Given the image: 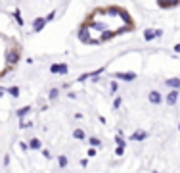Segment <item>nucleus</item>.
<instances>
[{
	"label": "nucleus",
	"instance_id": "f257e3e1",
	"mask_svg": "<svg viewBox=\"0 0 180 173\" xmlns=\"http://www.w3.org/2000/svg\"><path fill=\"white\" fill-rule=\"evenodd\" d=\"M134 29L136 19L129 10L119 4H107L88 12L79 25V39L84 44L100 46L121 35H129Z\"/></svg>",
	"mask_w": 180,
	"mask_h": 173
},
{
	"label": "nucleus",
	"instance_id": "f03ea898",
	"mask_svg": "<svg viewBox=\"0 0 180 173\" xmlns=\"http://www.w3.org/2000/svg\"><path fill=\"white\" fill-rule=\"evenodd\" d=\"M21 54H23V44L15 35L0 31V79L12 73L17 67Z\"/></svg>",
	"mask_w": 180,
	"mask_h": 173
},
{
	"label": "nucleus",
	"instance_id": "7ed1b4c3",
	"mask_svg": "<svg viewBox=\"0 0 180 173\" xmlns=\"http://www.w3.org/2000/svg\"><path fill=\"white\" fill-rule=\"evenodd\" d=\"M161 8H176L180 6V0H155Z\"/></svg>",
	"mask_w": 180,
	"mask_h": 173
}]
</instances>
